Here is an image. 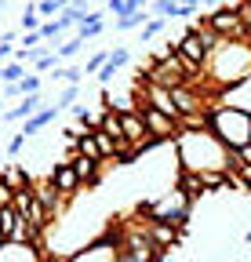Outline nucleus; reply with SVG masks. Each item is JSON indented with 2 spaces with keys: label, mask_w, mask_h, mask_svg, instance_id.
I'll return each instance as SVG.
<instances>
[{
  "label": "nucleus",
  "mask_w": 251,
  "mask_h": 262,
  "mask_svg": "<svg viewBox=\"0 0 251 262\" xmlns=\"http://www.w3.org/2000/svg\"><path fill=\"white\" fill-rule=\"evenodd\" d=\"M29 204H33V189H18V193L11 196V208H15L18 215H26V211H29Z\"/></svg>",
  "instance_id": "obj_23"
},
{
  "label": "nucleus",
  "mask_w": 251,
  "mask_h": 262,
  "mask_svg": "<svg viewBox=\"0 0 251 262\" xmlns=\"http://www.w3.org/2000/svg\"><path fill=\"white\" fill-rule=\"evenodd\" d=\"M4 113H8V110H4V98H0V117H4Z\"/></svg>",
  "instance_id": "obj_36"
},
{
  "label": "nucleus",
  "mask_w": 251,
  "mask_h": 262,
  "mask_svg": "<svg viewBox=\"0 0 251 262\" xmlns=\"http://www.w3.org/2000/svg\"><path fill=\"white\" fill-rule=\"evenodd\" d=\"M55 80H62V84H80V80H84V70H80V66H58V70H55Z\"/></svg>",
  "instance_id": "obj_20"
},
{
  "label": "nucleus",
  "mask_w": 251,
  "mask_h": 262,
  "mask_svg": "<svg viewBox=\"0 0 251 262\" xmlns=\"http://www.w3.org/2000/svg\"><path fill=\"white\" fill-rule=\"evenodd\" d=\"M55 113H58L55 106H44V110H40L37 117H29V120H26V124H22L18 131H22V135H26V139H33V135H40V127H48V124H55Z\"/></svg>",
  "instance_id": "obj_14"
},
{
  "label": "nucleus",
  "mask_w": 251,
  "mask_h": 262,
  "mask_svg": "<svg viewBox=\"0 0 251 262\" xmlns=\"http://www.w3.org/2000/svg\"><path fill=\"white\" fill-rule=\"evenodd\" d=\"M18 26H22V33H37V29L44 26V22H40L37 4H29V8H26V15H22V22H18Z\"/></svg>",
  "instance_id": "obj_21"
},
{
  "label": "nucleus",
  "mask_w": 251,
  "mask_h": 262,
  "mask_svg": "<svg viewBox=\"0 0 251 262\" xmlns=\"http://www.w3.org/2000/svg\"><path fill=\"white\" fill-rule=\"evenodd\" d=\"M15 95H22V88L18 84H4V98H15Z\"/></svg>",
  "instance_id": "obj_33"
},
{
  "label": "nucleus",
  "mask_w": 251,
  "mask_h": 262,
  "mask_svg": "<svg viewBox=\"0 0 251 262\" xmlns=\"http://www.w3.org/2000/svg\"><path fill=\"white\" fill-rule=\"evenodd\" d=\"M22 146H26V135L18 131V135H15V139L8 142V153H11V157H18V153H22Z\"/></svg>",
  "instance_id": "obj_30"
},
{
  "label": "nucleus",
  "mask_w": 251,
  "mask_h": 262,
  "mask_svg": "<svg viewBox=\"0 0 251 262\" xmlns=\"http://www.w3.org/2000/svg\"><path fill=\"white\" fill-rule=\"evenodd\" d=\"M0 179H4V186L11 189V193H18V189H29L33 182H29V171H26V164H18V160H11L4 171H0Z\"/></svg>",
  "instance_id": "obj_12"
},
{
  "label": "nucleus",
  "mask_w": 251,
  "mask_h": 262,
  "mask_svg": "<svg viewBox=\"0 0 251 262\" xmlns=\"http://www.w3.org/2000/svg\"><path fill=\"white\" fill-rule=\"evenodd\" d=\"M128 62H131V51L128 48H113L109 51V66H113V70H124Z\"/></svg>",
  "instance_id": "obj_25"
},
{
  "label": "nucleus",
  "mask_w": 251,
  "mask_h": 262,
  "mask_svg": "<svg viewBox=\"0 0 251 262\" xmlns=\"http://www.w3.org/2000/svg\"><path fill=\"white\" fill-rule=\"evenodd\" d=\"M153 15L149 11H128V15H124V18H117V29L124 33V29H135V26H146Z\"/></svg>",
  "instance_id": "obj_19"
},
{
  "label": "nucleus",
  "mask_w": 251,
  "mask_h": 262,
  "mask_svg": "<svg viewBox=\"0 0 251 262\" xmlns=\"http://www.w3.org/2000/svg\"><path fill=\"white\" fill-rule=\"evenodd\" d=\"M11 196H15V193L4 186V179H0V208H8V204H11Z\"/></svg>",
  "instance_id": "obj_31"
},
{
  "label": "nucleus",
  "mask_w": 251,
  "mask_h": 262,
  "mask_svg": "<svg viewBox=\"0 0 251 262\" xmlns=\"http://www.w3.org/2000/svg\"><path fill=\"white\" fill-rule=\"evenodd\" d=\"M178 4H182V8H200L204 0H178Z\"/></svg>",
  "instance_id": "obj_34"
},
{
  "label": "nucleus",
  "mask_w": 251,
  "mask_h": 262,
  "mask_svg": "<svg viewBox=\"0 0 251 262\" xmlns=\"http://www.w3.org/2000/svg\"><path fill=\"white\" fill-rule=\"evenodd\" d=\"M142 229H146V237H149L153 248H175V244H182V237H186V233H178L171 222H156V219H146Z\"/></svg>",
  "instance_id": "obj_7"
},
{
  "label": "nucleus",
  "mask_w": 251,
  "mask_h": 262,
  "mask_svg": "<svg viewBox=\"0 0 251 262\" xmlns=\"http://www.w3.org/2000/svg\"><path fill=\"white\" fill-rule=\"evenodd\" d=\"M40 110H44V95H26L15 110L4 113V120H29V117H37Z\"/></svg>",
  "instance_id": "obj_13"
},
{
  "label": "nucleus",
  "mask_w": 251,
  "mask_h": 262,
  "mask_svg": "<svg viewBox=\"0 0 251 262\" xmlns=\"http://www.w3.org/2000/svg\"><path fill=\"white\" fill-rule=\"evenodd\" d=\"M66 262H117V241H113V237L95 241V244H87L84 251L70 255Z\"/></svg>",
  "instance_id": "obj_8"
},
{
  "label": "nucleus",
  "mask_w": 251,
  "mask_h": 262,
  "mask_svg": "<svg viewBox=\"0 0 251 262\" xmlns=\"http://www.w3.org/2000/svg\"><path fill=\"white\" fill-rule=\"evenodd\" d=\"M0 248H8V237H4V229H0Z\"/></svg>",
  "instance_id": "obj_35"
},
{
  "label": "nucleus",
  "mask_w": 251,
  "mask_h": 262,
  "mask_svg": "<svg viewBox=\"0 0 251 262\" xmlns=\"http://www.w3.org/2000/svg\"><path fill=\"white\" fill-rule=\"evenodd\" d=\"M208 127L222 139V146H226L230 153L251 146V113L240 110V106H226V102H222V106H211Z\"/></svg>",
  "instance_id": "obj_2"
},
{
  "label": "nucleus",
  "mask_w": 251,
  "mask_h": 262,
  "mask_svg": "<svg viewBox=\"0 0 251 262\" xmlns=\"http://www.w3.org/2000/svg\"><path fill=\"white\" fill-rule=\"evenodd\" d=\"M80 48H84V40H80V37H70L66 44H58V48H55V55H58V62H66V58H73Z\"/></svg>",
  "instance_id": "obj_22"
},
{
  "label": "nucleus",
  "mask_w": 251,
  "mask_h": 262,
  "mask_svg": "<svg viewBox=\"0 0 251 262\" xmlns=\"http://www.w3.org/2000/svg\"><path fill=\"white\" fill-rule=\"evenodd\" d=\"M128 11H149V0H128Z\"/></svg>",
  "instance_id": "obj_32"
},
{
  "label": "nucleus",
  "mask_w": 251,
  "mask_h": 262,
  "mask_svg": "<svg viewBox=\"0 0 251 262\" xmlns=\"http://www.w3.org/2000/svg\"><path fill=\"white\" fill-rule=\"evenodd\" d=\"M117 73H120V70H113V66H109V62H106V66H102V70H99V73H95V77H99V84H102V88H106V84H109V80H113V77H117Z\"/></svg>",
  "instance_id": "obj_28"
},
{
  "label": "nucleus",
  "mask_w": 251,
  "mask_h": 262,
  "mask_svg": "<svg viewBox=\"0 0 251 262\" xmlns=\"http://www.w3.org/2000/svg\"><path fill=\"white\" fill-rule=\"evenodd\" d=\"M70 164H73V171H77V179H80V186H99V179H102V168H106V160H87V157H80V153H70L66 157Z\"/></svg>",
  "instance_id": "obj_9"
},
{
  "label": "nucleus",
  "mask_w": 251,
  "mask_h": 262,
  "mask_svg": "<svg viewBox=\"0 0 251 262\" xmlns=\"http://www.w3.org/2000/svg\"><path fill=\"white\" fill-rule=\"evenodd\" d=\"M142 120H146V127H149V135L156 139V142H175L178 135H182V124L178 120H171V117H164V113H156V110H142Z\"/></svg>",
  "instance_id": "obj_5"
},
{
  "label": "nucleus",
  "mask_w": 251,
  "mask_h": 262,
  "mask_svg": "<svg viewBox=\"0 0 251 262\" xmlns=\"http://www.w3.org/2000/svg\"><path fill=\"white\" fill-rule=\"evenodd\" d=\"M18 88H22V98H26V95H40V73L29 70V77L18 80Z\"/></svg>",
  "instance_id": "obj_24"
},
{
  "label": "nucleus",
  "mask_w": 251,
  "mask_h": 262,
  "mask_svg": "<svg viewBox=\"0 0 251 262\" xmlns=\"http://www.w3.org/2000/svg\"><path fill=\"white\" fill-rule=\"evenodd\" d=\"M77 95H80V84H66V88H62V95H58V102H51L58 113L62 110H73L77 106Z\"/></svg>",
  "instance_id": "obj_18"
},
{
  "label": "nucleus",
  "mask_w": 251,
  "mask_h": 262,
  "mask_svg": "<svg viewBox=\"0 0 251 262\" xmlns=\"http://www.w3.org/2000/svg\"><path fill=\"white\" fill-rule=\"evenodd\" d=\"M164 29V18H149L146 26H142V44H149L153 37H156V33H161Z\"/></svg>",
  "instance_id": "obj_26"
},
{
  "label": "nucleus",
  "mask_w": 251,
  "mask_h": 262,
  "mask_svg": "<svg viewBox=\"0 0 251 262\" xmlns=\"http://www.w3.org/2000/svg\"><path fill=\"white\" fill-rule=\"evenodd\" d=\"M73 153H80V157H87V160H102L99 142H95V131H84V135L77 139V146H73Z\"/></svg>",
  "instance_id": "obj_16"
},
{
  "label": "nucleus",
  "mask_w": 251,
  "mask_h": 262,
  "mask_svg": "<svg viewBox=\"0 0 251 262\" xmlns=\"http://www.w3.org/2000/svg\"><path fill=\"white\" fill-rule=\"evenodd\" d=\"M29 73H26V66L22 62H8V66H0V80H4V84H18V80H26Z\"/></svg>",
  "instance_id": "obj_17"
},
{
  "label": "nucleus",
  "mask_w": 251,
  "mask_h": 262,
  "mask_svg": "<svg viewBox=\"0 0 251 262\" xmlns=\"http://www.w3.org/2000/svg\"><path fill=\"white\" fill-rule=\"evenodd\" d=\"M102 29H106V26H102V11H87V18L77 26V37H80V40H95Z\"/></svg>",
  "instance_id": "obj_15"
},
{
  "label": "nucleus",
  "mask_w": 251,
  "mask_h": 262,
  "mask_svg": "<svg viewBox=\"0 0 251 262\" xmlns=\"http://www.w3.org/2000/svg\"><path fill=\"white\" fill-rule=\"evenodd\" d=\"M204 26L215 33L218 40H247V29H244L237 8H215V15H208Z\"/></svg>",
  "instance_id": "obj_4"
},
{
  "label": "nucleus",
  "mask_w": 251,
  "mask_h": 262,
  "mask_svg": "<svg viewBox=\"0 0 251 262\" xmlns=\"http://www.w3.org/2000/svg\"><path fill=\"white\" fill-rule=\"evenodd\" d=\"M106 8H109L113 15H120V18H124V15H128V0H106Z\"/></svg>",
  "instance_id": "obj_29"
},
{
  "label": "nucleus",
  "mask_w": 251,
  "mask_h": 262,
  "mask_svg": "<svg viewBox=\"0 0 251 262\" xmlns=\"http://www.w3.org/2000/svg\"><path fill=\"white\" fill-rule=\"evenodd\" d=\"M29 189H33V196H37V201L51 211V219H58L62 211H66V204H70V196H62V193L51 186V179H48V182H33Z\"/></svg>",
  "instance_id": "obj_10"
},
{
  "label": "nucleus",
  "mask_w": 251,
  "mask_h": 262,
  "mask_svg": "<svg viewBox=\"0 0 251 262\" xmlns=\"http://www.w3.org/2000/svg\"><path fill=\"white\" fill-rule=\"evenodd\" d=\"M171 149L178 157V168L182 171H193V175L237 168L233 153L222 146V139H218L211 127H182V135L171 142Z\"/></svg>",
  "instance_id": "obj_1"
},
{
  "label": "nucleus",
  "mask_w": 251,
  "mask_h": 262,
  "mask_svg": "<svg viewBox=\"0 0 251 262\" xmlns=\"http://www.w3.org/2000/svg\"><path fill=\"white\" fill-rule=\"evenodd\" d=\"M175 186L186 193V201H190V204H197V201H204V196H208L204 179H200V175H193V171H178V182H175Z\"/></svg>",
  "instance_id": "obj_11"
},
{
  "label": "nucleus",
  "mask_w": 251,
  "mask_h": 262,
  "mask_svg": "<svg viewBox=\"0 0 251 262\" xmlns=\"http://www.w3.org/2000/svg\"><path fill=\"white\" fill-rule=\"evenodd\" d=\"M247 4H251V0H247Z\"/></svg>",
  "instance_id": "obj_37"
},
{
  "label": "nucleus",
  "mask_w": 251,
  "mask_h": 262,
  "mask_svg": "<svg viewBox=\"0 0 251 262\" xmlns=\"http://www.w3.org/2000/svg\"><path fill=\"white\" fill-rule=\"evenodd\" d=\"M44 70H58V55H40L37 62H33V73H44Z\"/></svg>",
  "instance_id": "obj_27"
},
{
  "label": "nucleus",
  "mask_w": 251,
  "mask_h": 262,
  "mask_svg": "<svg viewBox=\"0 0 251 262\" xmlns=\"http://www.w3.org/2000/svg\"><path fill=\"white\" fill-rule=\"evenodd\" d=\"M48 179H51V186H55L62 196H70V201L84 189V186H80V179H77V171H73V164H70L66 157L55 160V168H51V175H48Z\"/></svg>",
  "instance_id": "obj_6"
},
{
  "label": "nucleus",
  "mask_w": 251,
  "mask_h": 262,
  "mask_svg": "<svg viewBox=\"0 0 251 262\" xmlns=\"http://www.w3.org/2000/svg\"><path fill=\"white\" fill-rule=\"evenodd\" d=\"M190 211H193V204L186 201V193L175 186V189H168L164 196H156L153 204H142V215L146 219H156V222H171L178 233H186L190 229Z\"/></svg>",
  "instance_id": "obj_3"
}]
</instances>
